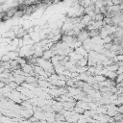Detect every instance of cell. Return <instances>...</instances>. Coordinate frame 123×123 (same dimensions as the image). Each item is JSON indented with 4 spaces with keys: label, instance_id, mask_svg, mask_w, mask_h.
Masks as SVG:
<instances>
[{
    "label": "cell",
    "instance_id": "obj_10",
    "mask_svg": "<svg viewBox=\"0 0 123 123\" xmlns=\"http://www.w3.org/2000/svg\"><path fill=\"white\" fill-rule=\"evenodd\" d=\"M94 79H95V82L96 83H102V82L106 81L108 78L106 76H104V75H95L94 76Z\"/></svg>",
    "mask_w": 123,
    "mask_h": 123
},
{
    "label": "cell",
    "instance_id": "obj_18",
    "mask_svg": "<svg viewBox=\"0 0 123 123\" xmlns=\"http://www.w3.org/2000/svg\"><path fill=\"white\" fill-rule=\"evenodd\" d=\"M10 61H11V59H10V57H9L8 54L3 55L2 58H1V62H10Z\"/></svg>",
    "mask_w": 123,
    "mask_h": 123
},
{
    "label": "cell",
    "instance_id": "obj_11",
    "mask_svg": "<svg viewBox=\"0 0 123 123\" xmlns=\"http://www.w3.org/2000/svg\"><path fill=\"white\" fill-rule=\"evenodd\" d=\"M118 67H119V65H118L117 63H113V64H111V65L107 66L106 68H107L109 71H113V72H116V71L118 70Z\"/></svg>",
    "mask_w": 123,
    "mask_h": 123
},
{
    "label": "cell",
    "instance_id": "obj_16",
    "mask_svg": "<svg viewBox=\"0 0 123 123\" xmlns=\"http://www.w3.org/2000/svg\"><path fill=\"white\" fill-rule=\"evenodd\" d=\"M9 86H10V87H11L12 90L17 89V87H18V85H17L15 82H10V83H9Z\"/></svg>",
    "mask_w": 123,
    "mask_h": 123
},
{
    "label": "cell",
    "instance_id": "obj_4",
    "mask_svg": "<svg viewBox=\"0 0 123 123\" xmlns=\"http://www.w3.org/2000/svg\"><path fill=\"white\" fill-rule=\"evenodd\" d=\"M65 70H66L65 66L63 64H62V63H60L57 66H55V73L58 74V75H63Z\"/></svg>",
    "mask_w": 123,
    "mask_h": 123
},
{
    "label": "cell",
    "instance_id": "obj_5",
    "mask_svg": "<svg viewBox=\"0 0 123 123\" xmlns=\"http://www.w3.org/2000/svg\"><path fill=\"white\" fill-rule=\"evenodd\" d=\"M54 56H55V55H54L53 50L50 49V50H46V51H44V53H43V57H42V58H43L44 60H48V61H50Z\"/></svg>",
    "mask_w": 123,
    "mask_h": 123
},
{
    "label": "cell",
    "instance_id": "obj_8",
    "mask_svg": "<svg viewBox=\"0 0 123 123\" xmlns=\"http://www.w3.org/2000/svg\"><path fill=\"white\" fill-rule=\"evenodd\" d=\"M117 75H118V74H117L116 72H113V71H108V73L106 74V77H107L108 79H111V80L115 81Z\"/></svg>",
    "mask_w": 123,
    "mask_h": 123
},
{
    "label": "cell",
    "instance_id": "obj_17",
    "mask_svg": "<svg viewBox=\"0 0 123 123\" xmlns=\"http://www.w3.org/2000/svg\"><path fill=\"white\" fill-rule=\"evenodd\" d=\"M115 82H116V84H119V83L123 82V73L117 75V77H116V79H115Z\"/></svg>",
    "mask_w": 123,
    "mask_h": 123
},
{
    "label": "cell",
    "instance_id": "obj_2",
    "mask_svg": "<svg viewBox=\"0 0 123 123\" xmlns=\"http://www.w3.org/2000/svg\"><path fill=\"white\" fill-rule=\"evenodd\" d=\"M88 38H90V37H89L88 31H87V30H86V29H84L83 31H81V33L77 36V40L82 41V42H84V41L87 40Z\"/></svg>",
    "mask_w": 123,
    "mask_h": 123
},
{
    "label": "cell",
    "instance_id": "obj_13",
    "mask_svg": "<svg viewBox=\"0 0 123 123\" xmlns=\"http://www.w3.org/2000/svg\"><path fill=\"white\" fill-rule=\"evenodd\" d=\"M104 19H105V15L103 13H98L95 16L94 21H104Z\"/></svg>",
    "mask_w": 123,
    "mask_h": 123
},
{
    "label": "cell",
    "instance_id": "obj_1",
    "mask_svg": "<svg viewBox=\"0 0 123 123\" xmlns=\"http://www.w3.org/2000/svg\"><path fill=\"white\" fill-rule=\"evenodd\" d=\"M37 65L42 67L47 73L49 74H54L55 73V67L53 65V63L51 62V61L48 60H44L43 58H37Z\"/></svg>",
    "mask_w": 123,
    "mask_h": 123
},
{
    "label": "cell",
    "instance_id": "obj_3",
    "mask_svg": "<svg viewBox=\"0 0 123 123\" xmlns=\"http://www.w3.org/2000/svg\"><path fill=\"white\" fill-rule=\"evenodd\" d=\"M83 46H84V48H85L87 52H89V51H92V50H93L94 43L92 42L91 38H88L87 40H86V41L83 42Z\"/></svg>",
    "mask_w": 123,
    "mask_h": 123
},
{
    "label": "cell",
    "instance_id": "obj_6",
    "mask_svg": "<svg viewBox=\"0 0 123 123\" xmlns=\"http://www.w3.org/2000/svg\"><path fill=\"white\" fill-rule=\"evenodd\" d=\"M108 36H110V34H109V32L107 31V29L103 26V27L99 30V37H100L102 39H104V38H106Z\"/></svg>",
    "mask_w": 123,
    "mask_h": 123
},
{
    "label": "cell",
    "instance_id": "obj_9",
    "mask_svg": "<svg viewBox=\"0 0 123 123\" xmlns=\"http://www.w3.org/2000/svg\"><path fill=\"white\" fill-rule=\"evenodd\" d=\"M7 54L9 55V57H10L11 60H16V59L19 57V53L16 52V51H10V52H8Z\"/></svg>",
    "mask_w": 123,
    "mask_h": 123
},
{
    "label": "cell",
    "instance_id": "obj_12",
    "mask_svg": "<svg viewBox=\"0 0 123 123\" xmlns=\"http://www.w3.org/2000/svg\"><path fill=\"white\" fill-rule=\"evenodd\" d=\"M88 34H89L90 38L95 37H98L99 36V30H91V31H88Z\"/></svg>",
    "mask_w": 123,
    "mask_h": 123
},
{
    "label": "cell",
    "instance_id": "obj_19",
    "mask_svg": "<svg viewBox=\"0 0 123 123\" xmlns=\"http://www.w3.org/2000/svg\"><path fill=\"white\" fill-rule=\"evenodd\" d=\"M118 112L123 114V105H120V106L118 107Z\"/></svg>",
    "mask_w": 123,
    "mask_h": 123
},
{
    "label": "cell",
    "instance_id": "obj_15",
    "mask_svg": "<svg viewBox=\"0 0 123 123\" xmlns=\"http://www.w3.org/2000/svg\"><path fill=\"white\" fill-rule=\"evenodd\" d=\"M103 5H104V7H111V6H112L113 5V3H112V0H103Z\"/></svg>",
    "mask_w": 123,
    "mask_h": 123
},
{
    "label": "cell",
    "instance_id": "obj_7",
    "mask_svg": "<svg viewBox=\"0 0 123 123\" xmlns=\"http://www.w3.org/2000/svg\"><path fill=\"white\" fill-rule=\"evenodd\" d=\"M87 62H88V58H85L83 57L81 60H79L77 62V66H81V67H84V66H87Z\"/></svg>",
    "mask_w": 123,
    "mask_h": 123
},
{
    "label": "cell",
    "instance_id": "obj_14",
    "mask_svg": "<svg viewBox=\"0 0 123 123\" xmlns=\"http://www.w3.org/2000/svg\"><path fill=\"white\" fill-rule=\"evenodd\" d=\"M76 113H78V114H84L85 113V110L84 109H82V108H80V107H75L74 108V110H73Z\"/></svg>",
    "mask_w": 123,
    "mask_h": 123
}]
</instances>
